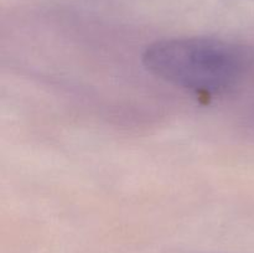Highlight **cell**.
Masks as SVG:
<instances>
[{"instance_id":"obj_1","label":"cell","mask_w":254,"mask_h":253,"mask_svg":"<svg viewBox=\"0 0 254 253\" xmlns=\"http://www.w3.org/2000/svg\"><path fill=\"white\" fill-rule=\"evenodd\" d=\"M144 67L158 78L196 93L220 94L235 88L251 66L247 47L216 37H176L149 45Z\"/></svg>"}]
</instances>
